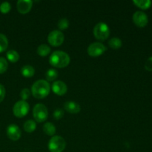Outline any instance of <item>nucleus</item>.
Wrapping results in <instances>:
<instances>
[{
    "instance_id": "nucleus-2",
    "label": "nucleus",
    "mask_w": 152,
    "mask_h": 152,
    "mask_svg": "<svg viewBox=\"0 0 152 152\" xmlns=\"http://www.w3.org/2000/svg\"><path fill=\"white\" fill-rule=\"evenodd\" d=\"M50 86L48 81L44 80H37L31 87L32 95L37 99H43L50 94Z\"/></svg>"
},
{
    "instance_id": "nucleus-26",
    "label": "nucleus",
    "mask_w": 152,
    "mask_h": 152,
    "mask_svg": "<svg viewBox=\"0 0 152 152\" xmlns=\"http://www.w3.org/2000/svg\"><path fill=\"white\" fill-rule=\"evenodd\" d=\"M30 95H31V91H29V89L24 88L21 91L20 96L22 99V100L25 101L26 99H28L30 97Z\"/></svg>"
},
{
    "instance_id": "nucleus-24",
    "label": "nucleus",
    "mask_w": 152,
    "mask_h": 152,
    "mask_svg": "<svg viewBox=\"0 0 152 152\" xmlns=\"http://www.w3.org/2000/svg\"><path fill=\"white\" fill-rule=\"evenodd\" d=\"M11 9V5L7 1H4L0 4V12L3 14H6V13H9V11Z\"/></svg>"
},
{
    "instance_id": "nucleus-4",
    "label": "nucleus",
    "mask_w": 152,
    "mask_h": 152,
    "mask_svg": "<svg viewBox=\"0 0 152 152\" xmlns=\"http://www.w3.org/2000/svg\"><path fill=\"white\" fill-rule=\"evenodd\" d=\"M66 146V142L61 136H53L48 142V149L50 152H62Z\"/></svg>"
},
{
    "instance_id": "nucleus-23",
    "label": "nucleus",
    "mask_w": 152,
    "mask_h": 152,
    "mask_svg": "<svg viewBox=\"0 0 152 152\" xmlns=\"http://www.w3.org/2000/svg\"><path fill=\"white\" fill-rule=\"evenodd\" d=\"M58 28L61 31H65L69 27V22L66 18H62L58 22Z\"/></svg>"
},
{
    "instance_id": "nucleus-18",
    "label": "nucleus",
    "mask_w": 152,
    "mask_h": 152,
    "mask_svg": "<svg viewBox=\"0 0 152 152\" xmlns=\"http://www.w3.org/2000/svg\"><path fill=\"white\" fill-rule=\"evenodd\" d=\"M37 129V124H36L35 122L32 120H27L26 122L24 124V129L26 132L28 133H31V132H34V131Z\"/></svg>"
},
{
    "instance_id": "nucleus-20",
    "label": "nucleus",
    "mask_w": 152,
    "mask_h": 152,
    "mask_svg": "<svg viewBox=\"0 0 152 152\" xmlns=\"http://www.w3.org/2000/svg\"><path fill=\"white\" fill-rule=\"evenodd\" d=\"M108 45L112 49L117 50V49H120L121 48L122 41L117 37H114L111 39H110V41L108 42Z\"/></svg>"
},
{
    "instance_id": "nucleus-14",
    "label": "nucleus",
    "mask_w": 152,
    "mask_h": 152,
    "mask_svg": "<svg viewBox=\"0 0 152 152\" xmlns=\"http://www.w3.org/2000/svg\"><path fill=\"white\" fill-rule=\"evenodd\" d=\"M21 74L25 78H30V77H32L34 75V74H35V69L31 65H26L22 68V69H21Z\"/></svg>"
},
{
    "instance_id": "nucleus-7",
    "label": "nucleus",
    "mask_w": 152,
    "mask_h": 152,
    "mask_svg": "<svg viewBox=\"0 0 152 152\" xmlns=\"http://www.w3.org/2000/svg\"><path fill=\"white\" fill-rule=\"evenodd\" d=\"M65 40V37L62 32L58 30L51 31L48 37V41L49 44L54 47L61 45Z\"/></svg>"
},
{
    "instance_id": "nucleus-27",
    "label": "nucleus",
    "mask_w": 152,
    "mask_h": 152,
    "mask_svg": "<svg viewBox=\"0 0 152 152\" xmlns=\"http://www.w3.org/2000/svg\"><path fill=\"white\" fill-rule=\"evenodd\" d=\"M64 116V111H62L60 108H58L56 109L53 112V117H54L55 120H60L62 118V117Z\"/></svg>"
},
{
    "instance_id": "nucleus-17",
    "label": "nucleus",
    "mask_w": 152,
    "mask_h": 152,
    "mask_svg": "<svg viewBox=\"0 0 152 152\" xmlns=\"http://www.w3.org/2000/svg\"><path fill=\"white\" fill-rule=\"evenodd\" d=\"M50 53V48L45 44L40 45L37 48V53L41 56H46Z\"/></svg>"
},
{
    "instance_id": "nucleus-6",
    "label": "nucleus",
    "mask_w": 152,
    "mask_h": 152,
    "mask_svg": "<svg viewBox=\"0 0 152 152\" xmlns=\"http://www.w3.org/2000/svg\"><path fill=\"white\" fill-rule=\"evenodd\" d=\"M29 111V104L24 100L18 101L13 108V112L15 117L22 118L26 116Z\"/></svg>"
},
{
    "instance_id": "nucleus-21",
    "label": "nucleus",
    "mask_w": 152,
    "mask_h": 152,
    "mask_svg": "<svg viewBox=\"0 0 152 152\" xmlns=\"http://www.w3.org/2000/svg\"><path fill=\"white\" fill-rule=\"evenodd\" d=\"M8 46V40L6 36L3 34H0V53H2Z\"/></svg>"
},
{
    "instance_id": "nucleus-12",
    "label": "nucleus",
    "mask_w": 152,
    "mask_h": 152,
    "mask_svg": "<svg viewBox=\"0 0 152 152\" xmlns=\"http://www.w3.org/2000/svg\"><path fill=\"white\" fill-rule=\"evenodd\" d=\"M52 91L58 96H62L65 94L68 91L66 84L62 81H56L52 85Z\"/></svg>"
},
{
    "instance_id": "nucleus-13",
    "label": "nucleus",
    "mask_w": 152,
    "mask_h": 152,
    "mask_svg": "<svg viewBox=\"0 0 152 152\" xmlns=\"http://www.w3.org/2000/svg\"><path fill=\"white\" fill-rule=\"evenodd\" d=\"M64 108L68 113H71V114H78L81 110L80 105L73 101H68L65 102L64 104Z\"/></svg>"
},
{
    "instance_id": "nucleus-8",
    "label": "nucleus",
    "mask_w": 152,
    "mask_h": 152,
    "mask_svg": "<svg viewBox=\"0 0 152 152\" xmlns=\"http://www.w3.org/2000/svg\"><path fill=\"white\" fill-rule=\"evenodd\" d=\"M107 50V48L101 42H94L88 48V53L89 56L93 57H97L103 54Z\"/></svg>"
},
{
    "instance_id": "nucleus-1",
    "label": "nucleus",
    "mask_w": 152,
    "mask_h": 152,
    "mask_svg": "<svg viewBox=\"0 0 152 152\" xmlns=\"http://www.w3.org/2000/svg\"><path fill=\"white\" fill-rule=\"evenodd\" d=\"M71 62L70 56L67 53L61 50H56L51 53L49 58V62L55 68H65Z\"/></svg>"
},
{
    "instance_id": "nucleus-5",
    "label": "nucleus",
    "mask_w": 152,
    "mask_h": 152,
    "mask_svg": "<svg viewBox=\"0 0 152 152\" xmlns=\"http://www.w3.org/2000/svg\"><path fill=\"white\" fill-rule=\"evenodd\" d=\"M33 116H34V120L37 122L43 123L47 120L48 116V108L43 104H37L33 109Z\"/></svg>"
},
{
    "instance_id": "nucleus-29",
    "label": "nucleus",
    "mask_w": 152,
    "mask_h": 152,
    "mask_svg": "<svg viewBox=\"0 0 152 152\" xmlns=\"http://www.w3.org/2000/svg\"><path fill=\"white\" fill-rule=\"evenodd\" d=\"M5 88H4V87L2 85L0 84V102H1L4 100V96H5Z\"/></svg>"
},
{
    "instance_id": "nucleus-22",
    "label": "nucleus",
    "mask_w": 152,
    "mask_h": 152,
    "mask_svg": "<svg viewBox=\"0 0 152 152\" xmlns=\"http://www.w3.org/2000/svg\"><path fill=\"white\" fill-rule=\"evenodd\" d=\"M58 75H59V74H58V72L56 71V70L52 69L51 68V69H49L48 71L46 72L45 74L46 80L49 82H52L57 78Z\"/></svg>"
},
{
    "instance_id": "nucleus-10",
    "label": "nucleus",
    "mask_w": 152,
    "mask_h": 152,
    "mask_svg": "<svg viewBox=\"0 0 152 152\" xmlns=\"http://www.w3.org/2000/svg\"><path fill=\"white\" fill-rule=\"evenodd\" d=\"M7 135L9 139L13 141H16L21 137V130L15 124H10L7 128Z\"/></svg>"
},
{
    "instance_id": "nucleus-28",
    "label": "nucleus",
    "mask_w": 152,
    "mask_h": 152,
    "mask_svg": "<svg viewBox=\"0 0 152 152\" xmlns=\"http://www.w3.org/2000/svg\"><path fill=\"white\" fill-rule=\"evenodd\" d=\"M145 68L148 71H152V56L148 58L145 62Z\"/></svg>"
},
{
    "instance_id": "nucleus-16",
    "label": "nucleus",
    "mask_w": 152,
    "mask_h": 152,
    "mask_svg": "<svg viewBox=\"0 0 152 152\" xmlns=\"http://www.w3.org/2000/svg\"><path fill=\"white\" fill-rule=\"evenodd\" d=\"M133 3L142 10H146L151 7V1L150 0H134Z\"/></svg>"
},
{
    "instance_id": "nucleus-11",
    "label": "nucleus",
    "mask_w": 152,
    "mask_h": 152,
    "mask_svg": "<svg viewBox=\"0 0 152 152\" xmlns=\"http://www.w3.org/2000/svg\"><path fill=\"white\" fill-rule=\"evenodd\" d=\"M32 5L33 1L31 0H19L16 4L18 11L22 14H26L28 12H30Z\"/></svg>"
},
{
    "instance_id": "nucleus-9",
    "label": "nucleus",
    "mask_w": 152,
    "mask_h": 152,
    "mask_svg": "<svg viewBox=\"0 0 152 152\" xmlns=\"http://www.w3.org/2000/svg\"><path fill=\"white\" fill-rule=\"evenodd\" d=\"M133 22L137 27L143 28L148 22V16L142 11H136L133 15Z\"/></svg>"
},
{
    "instance_id": "nucleus-15",
    "label": "nucleus",
    "mask_w": 152,
    "mask_h": 152,
    "mask_svg": "<svg viewBox=\"0 0 152 152\" xmlns=\"http://www.w3.org/2000/svg\"><path fill=\"white\" fill-rule=\"evenodd\" d=\"M43 131L48 136H53L56 133V127L51 123H46L43 126Z\"/></svg>"
},
{
    "instance_id": "nucleus-19",
    "label": "nucleus",
    "mask_w": 152,
    "mask_h": 152,
    "mask_svg": "<svg viewBox=\"0 0 152 152\" xmlns=\"http://www.w3.org/2000/svg\"><path fill=\"white\" fill-rule=\"evenodd\" d=\"M6 56H7V59L10 62H13V63L18 62V60L19 59V53H18L17 51L14 50H8L7 53H6Z\"/></svg>"
},
{
    "instance_id": "nucleus-3",
    "label": "nucleus",
    "mask_w": 152,
    "mask_h": 152,
    "mask_svg": "<svg viewBox=\"0 0 152 152\" xmlns=\"http://www.w3.org/2000/svg\"><path fill=\"white\" fill-rule=\"evenodd\" d=\"M93 32L95 38L100 41L107 39L110 35L109 27L105 22H99L96 24L94 28Z\"/></svg>"
},
{
    "instance_id": "nucleus-25",
    "label": "nucleus",
    "mask_w": 152,
    "mask_h": 152,
    "mask_svg": "<svg viewBox=\"0 0 152 152\" xmlns=\"http://www.w3.org/2000/svg\"><path fill=\"white\" fill-rule=\"evenodd\" d=\"M8 68V63L7 61L4 58L0 57V74H4L6 72Z\"/></svg>"
}]
</instances>
